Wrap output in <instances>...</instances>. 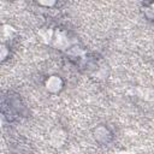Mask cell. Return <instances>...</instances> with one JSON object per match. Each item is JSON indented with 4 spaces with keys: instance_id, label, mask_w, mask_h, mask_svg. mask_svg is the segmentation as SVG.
Listing matches in <instances>:
<instances>
[{
    "instance_id": "obj_1",
    "label": "cell",
    "mask_w": 154,
    "mask_h": 154,
    "mask_svg": "<svg viewBox=\"0 0 154 154\" xmlns=\"http://www.w3.org/2000/svg\"><path fill=\"white\" fill-rule=\"evenodd\" d=\"M63 87V81L59 78V76H51L47 82H46V88L47 90L52 91V93H57Z\"/></svg>"
}]
</instances>
